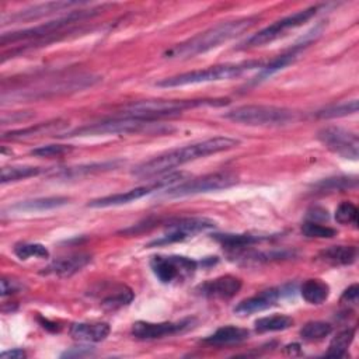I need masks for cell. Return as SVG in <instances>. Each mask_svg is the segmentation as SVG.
I'll return each instance as SVG.
<instances>
[{
  "instance_id": "cell-34",
  "label": "cell",
  "mask_w": 359,
  "mask_h": 359,
  "mask_svg": "<svg viewBox=\"0 0 359 359\" xmlns=\"http://www.w3.org/2000/svg\"><path fill=\"white\" fill-rule=\"evenodd\" d=\"M302 233H303V236L310 237V238H332L337 236L335 229H332L330 226L320 224L318 222H313V220H307L303 223Z\"/></svg>"
},
{
  "instance_id": "cell-15",
  "label": "cell",
  "mask_w": 359,
  "mask_h": 359,
  "mask_svg": "<svg viewBox=\"0 0 359 359\" xmlns=\"http://www.w3.org/2000/svg\"><path fill=\"white\" fill-rule=\"evenodd\" d=\"M280 294H282V292L279 287H271V289L262 290L251 297L241 300L234 307V313L238 316H250L254 313L264 311V310L272 307L273 304H276Z\"/></svg>"
},
{
  "instance_id": "cell-31",
  "label": "cell",
  "mask_w": 359,
  "mask_h": 359,
  "mask_svg": "<svg viewBox=\"0 0 359 359\" xmlns=\"http://www.w3.org/2000/svg\"><path fill=\"white\" fill-rule=\"evenodd\" d=\"M43 170L39 167L32 165H11V167H3L1 168V184L7 182H15L20 180H25L29 177H35L41 174Z\"/></svg>"
},
{
  "instance_id": "cell-16",
  "label": "cell",
  "mask_w": 359,
  "mask_h": 359,
  "mask_svg": "<svg viewBox=\"0 0 359 359\" xmlns=\"http://www.w3.org/2000/svg\"><path fill=\"white\" fill-rule=\"evenodd\" d=\"M91 261V257L88 254H73L69 257H62L55 259L52 264H49L43 271L42 275H55L60 278L72 276L73 273L81 271L88 262Z\"/></svg>"
},
{
  "instance_id": "cell-26",
  "label": "cell",
  "mask_w": 359,
  "mask_h": 359,
  "mask_svg": "<svg viewBox=\"0 0 359 359\" xmlns=\"http://www.w3.org/2000/svg\"><path fill=\"white\" fill-rule=\"evenodd\" d=\"M356 187H358V177H355V175H352V177H346V175L332 177V178L321 180L320 182L313 185V188L316 189L314 192H320V194L337 192V191L342 192V191L353 189Z\"/></svg>"
},
{
  "instance_id": "cell-30",
  "label": "cell",
  "mask_w": 359,
  "mask_h": 359,
  "mask_svg": "<svg viewBox=\"0 0 359 359\" xmlns=\"http://www.w3.org/2000/svg\"><path fill=\"white\" fill-rule=\"evenodd\" d=\"M355 337V328H345L342 331H339L332 341L330 342L328 351L325 352V356H331V358H341L346 355V351L349 348V345L352 344Z\"/></svg>"
},
{
  "instance_id": "cell-10",
  "label": "cell",
  "mask_w": 359,
  "mask_h": 359,
  "mask_svg": "<svg viewBox=\"0 0 359 359\" xmlns=\"http://www.w3.org/2000/svg\"><path fill=\"white\" fill-rule=\"evenodd\" d=\"M153 121H146L140 118L126 116L121 115L112 119H107L102 122L84 125L81 128H77L72 132H69L66 136H98V135H116V133H133L140 132L146 129L149 125H151Z\"/></svg>"
},
{
  "instance_id": "cell-19",
  "label": "cell",
  "mask_w": 359,
  "mask_h": 359,
  "mask_svg": "<svg viewBox=\"0 0 359 359\" xmlns=\"http://www.w3.org/2000/svg\"><path fill=\"white\" fill-rule=\"evenodd\" d=\"M303 48H304L303 45L296 43L290 50H287L282 55H278L276 57H273L266 65H262L259 67V72L257 73V76L252 77V83H261V81L266 80L268 77H271L272 74H275L276 72H279V70L285 69L286 66H289L290 63H293L297 59V56H299V53Z\"/></svg>"
},
{
  "instance_id": "cell-12",
  "label": "cell",
  "mask_w": 359,
  "mask_h": 359,
  "mask_svg": "<svg viewBox=\"0 0 359 359\" xmlns=\"http://www.w3.org/2000/svg\"><path fill=\"white\" fill-rule=\"evenodd\" d=\"M318 140L332 153L344 157L356 160L359 154V139L355 132L339 126H328L318 132Z\"/></svg>"
},
{
  "instance_id": "cell-32",
  "label": "cell",
  "mask_w": 359,
  "mask_h": 359,
  "mask_svg": "<svg viewBox=\"0 0 359 359\" xmlns=\"http://www.w3.org/2000/svg\"><path fill=\"white\" fill-rule=\"evenodd\" d=\"M332 332V325L325 321H309L300 330V337L306 341H317L328 337Z\"/></svg>"
},
{
  "instance_id": "cell-8",
  "label": "cell",
  "mask_w": 359,
  "mask_h": 359,
  "mask_svg": "<svg viewBox=\"0 0 359 359\" xmlns=\"http://www.w3.org/2000/svg\"><path fill=\"white\" fill-rule=\"evenodd\" d=\"M150 268L161 283L172 285L191 278L198 268V262L184 255H154L150 259Z\"/></svg>"
},
{
  "instance_id": "cell-38",
  "label": "cell",
  "mask_w": 359,
  "mask_h": 359,
  "mask_svg": "<svg viewBox=\"0 0 359 359\" xmlns=\"http://www.w3.org/2000/svg\"><path fill=\"white\" fill-rule=\"evenodd\" d=\"M20 287H21V285L17 280L7 279V278L1 279V296H7V294H11V293H15V292L20 290Z\"/></svg>"
},
{
  "instance_id": "cell-28",
  "label": "cell",
  "mask_w": 359,
  "mask_h": 359,
  "mask_svg": "<svg viewBox=\"0 0 359 359\" xmlns=\"http://www.w3.org/2000/svg\"><path fill=\"white\" fill-rule=\"evenodd\" d=\"M293 318L286 314H273L255 320L254 327L258 332H271V331H283L293 325Z\"/></svg>"
},
{
  "instance_id": "cell-33",
  "label": "cell",
  "mask_w": 359,
  "mask_h": 359,
  "mask_svg": "<svg viewBox=\"0 0 359 359\" xmlns=\"http://www.w3.org/2000/svg\"><path fill=\"white\" fill-rule=\"evenodd\" d=\"M13 251L20 259H28L32 257H35V258H48L49 257L48 248L39 243H18L14 245Z\"/></svg>"
},
{
  "instance_id": "cell-36",
  "label": "cell",
  "mask_w": 359,
  "mask_h": 359,
  "mask_svg": "<svg viewBox=\"0 0 359 359\" xmlns=\"http://www.w3.org/2000/svg\"><path fill=\"white\" fill-rule=\"evenodd\" d=\"M70 150H72V146L69 144H46V146H39L36 149H32L29 153L36 157H57L69 153Z\"/></svg>"
},
{
  "instance_id": "cell-5",
  "label": "cell",
  "mask_w": 359,
  "mask_h": 359,
  "mask_svg": "<svg viewBox=\"0 0 359 359\" xmlns=\"http://www.w3.org/2000/svg\"><path fill=\"white\" fill-rule=\"evenodd\" d=\"M224 118L247 126H286L297 119V112L275 105H241L224 114Z\"/></svg>"
},
{
  "instance_id": "cell-13",
  "label": "cell",
  "mask_w": 359,
  "mask_h": 359,
  "mask_svg": "<svg viewBox=\"0 0 359 359\" xmlns=\"http://www.w3.org/2000/svg\"><path fill=\"white\" fill-rule=\"evenodd\" d=\"M195 318H184L180 321H136L132 325L130 334L137 339H158L175 334H181L194 327Z\"/></svg>"
},
{
  "instance_id": "cell-2",
  "label": "cell",
  "mask_w": 359,
  "mask_h": 359,
  "mask_svg": "<svg viewBox=\"0 0 359 359\" xmlns=\"http://www.w3.org/2000/svg\"><path fill=\"white\" fill-rule=\"evenodd\" d=\"M258 17H244L238 20H231L226 22H220L170 49H167L163 56L167 59H189L196 55L205 53L210 49L217 48L220 43H224L243 32L248 31L255 22Z\"/></svg>"
},
{
  "instance_id": "cell-17",
  "label": "cell",
  "mask_w": 359,
  "mask_h": 359,
  "mask_svg": "<svg viewBox=\"0 0 359 359\" xmlns=\"http://www.w3.org/2000/svg\"><path fill=\"white\" fill-rule=\"evenodd\" d=\"M73 6H81V3H76V1H49V3H42V4H36L24 10L17 11L15 14L10 15V21L13 22H20V21H31V20H38L41 17L49 15L52 13H57L62 11L65 8H70Z\"/></svg>"
},
{
  "instance_id": "cell-23",
  "label": "cell",
  "mask_w": 359,
  "mask_h": 359,
  "mask_svg": "<svg viewBox=\"0 0 359 359\" xmlns=\"http://www.w3.org/2000/svg\"><path fill=\"white\" fill-rule=\"evenodd\" d=\"M69 202V198L66 196H46V198H35L18 202L13 205L11 209L14 210H25V212H41V210H49L55 208H60Z\"/></svg>"
},
{
  "instance_id": "cell-35",
  "label": "cell",
  "mask_w": 359,
  "mask_h": 359,
  "mask_svg": "<svg viewBox=\"0 0 359 359\" xmlns=\"http://www.w3.org/2000/svg\"><path fill=\"white\" fill-rule=\"evenodd\" d=\"M335 220L341 224H356L358 208L352 202H341L335 209Z\"/></svg>"
},
{
  "instance_id": "cell-1",
  "label": "cell",
  "mask_w": 359,
  "mask_h": 359,
  "mask_svg": "<svg viewBox=\"0 0 359 359\" xmlns=\"http://www.w3.org/2000/svg\"><path fill=\"white\" fill-rule=\"evenodd\" d=\"M238 144H240V140L227 137V136H216V137L194 142L191 144L172 149L147 161L140 163L132 170V175L137 178H151V177L164 175L171 170H174L175 167H180L185 163L234 149Z\"/></svg>"
},
{
  "instance_id": "cell-4",
  "label": "cell",
  "mask_w": 359,
  "mask_h": 359,
  "mask_svg": "<svg viewBox=\"0 0 359 359\" xmlns=\"http://www.w3.org/2000/svg\"><path fill=\"white\" fill-rule=\"evenodd\" d=\"M261 60H245L240 63H224L212 66L202 70H192L181 74H175L171 77H165L156 83L158 87H181L188 84H199L209 81H220V80H231L243 76L244 73L261 67Z\"/></svg>"
},
{
  "instance_id": "cell-6",
  "label": "cell",
  "mask_w": 359,
  "mask_h": 359,
  "mask_svg": "<svg viewBox=\"0 0 359 359\" xmlns=\"http://www.w3.org/2000/svg\"><path fill=\"white\" fill-rule=\"evenodd\" d=\"M102 10H104V6H100V7H95V8H88V10H86V8L72 10L66 15L59 17V18L52 20V21H48L45 24H41V25H36V27H31V28H25V29L15 31V32L3 34L1 35V43L4 45L7 42H17V41L31 39V38L35 39V38H42V36L52 35V34L60 31L62 28H65V27H67V25H70L73 22L81 21L84 18L93 17V15H97Z\"/></svg>"
},
{
  "instance_id": "cell-29",
  "label": "cell",
  "mask_w": 359,
  "mask_h": 359,
  "mask_svg": "<svg viewBox=\"0 0 359 359\" xmlns=\"http://www.w3.org/2000/svg\"><path fill=\"white\" fill-rule=\"evenodd\" d=\"M356 112H358V100H351V101H345V102L327 105V107L318 109L314 115L318 119H331V118L348 116V115H352Z\"/></svg>"
},
{
  "instance_id": "cell-21",
  "label": "cell",
  "mask_w": 359,
  "mask_h": 359,
  "mask_svg": "<svg viewBox=\"0 0 359 359\" xmlns=\"http://www.w3.org/2000/svg\"><path fill=\"white\" fill-rule=\"evenodd\" d=\"M356 257L358 248L355 245H331L318 254V258L330 265H351Z\"/></svg>"
},
{
  "instance_id": "cell-20",
  "label": "cell",
  "mask_w": 359,
  "mask_h": 359,
  "mask_svg": "<svg viewBox=\"0 0 359 359\" xmlns=\"http://www.w3.org/2000/svg\"><path fill=\"white\" fill-rule=\"evenodd\" d=\"M248 337H250V331L245 328L236 327V325H223L217 328L212 335L206 337L203 342L213 346H226V345L240 344L248 339Z\"/></svg>"
},
{
  "instance_id": "cell-9",
  "label": "cell",
  "mask_w": 359,
  "mask_h": 359,
  "mask_svg": "<svg viewBox=\"0 0 359 359\" xmlns=\"http://www.w3.org/2000/svg\"><path fill=\"white\" fill-rule=\"evenodd\" d=\"M317 11H318V6H311L309 8L297 11L294 14L283 17V18L275 21L273 24L262 28L261 31H258L252 36H250L245 41V46L247 48H255V46H264L266 43H271L275 39L285 35V32H287L289 29L297 28V27L303 25L304 22H307L310 18H313L316 15Z\"/></svg>"
},
{
  "instance_id": "cell-40",
  "label": "cell",
  "mask_w": 359,
  "mask_h": 359,
  "mask_svg": "<svg viewBox=\"0 0 359 359\" xmlns=\"http://www.w3.org/2000/svg\"><path fill=\"white\" fill-rule=\"evenodd\" d=\"M3 359H22L27 356L25 351L20 349V348H14V349H10V351H6L0 355Z\"/></svg>"
},
{
  "instance_id": "cell-14",
  "label": "cell",
  "mask_w": 359,
  "mask_h": 359,
  "mask_svg": "<svg viewBox=\"0 0 359 359\" xmlns=\"http://www.w3.org/2000/svg\"><path fill=\"white\" fill-rule=\"evenodd\" d=\"M241 289V280L233 275H223L198 286L202 296L213 299H230Z\"/></svg>"
},
{
  "instance_id": "cell-22",
  "label": "cell",
  "mask_w": 359,
  "mask_h": 359,
  "mask_svg": "<svg viewBox=\"0 0 359 359\" xmlns=\"http://www.w3.org/2000/svg\"><path fill=\"white\" fill-rule=\"evenodd\" d=\"M300 294L310 304H321L330 296V286L321 279H307L300 287Z\"/></svg>"
},
{
  "instance_id": "cell-11",
  "label": "cell",
  "mask_w": 359,
  "mask_h": 359,
  "mask_svg": "<svg viewBox=\"0 0 359 359\" xmlns=\"http://www.w3.org/2000/svg\"><path fill=\"white\" fill-rule=\"evenodd\" d=\"M216 223L206 217H180L172 219L165 224V233L158 238L153 240L149 247L165 245L178 241H184L201 231L213 229Z\"/></svg>"
},
{
  "instance_id": "cell-37",
  "label": "cell",
  "mask_w": 359,
  "mask_h": 359,
  "mask_svg": "<svg viewBox=\"0 0 359 359\" xmlns=\"http://www.w3.org/2000/svg\"><path fill=\"white\" fill-rule=\"evenodd\" d=\"M358 299H359V286H358V283L351 285L348 289L344 290V293L341 296L342 302L351 303V304H356Z\"/></svg>"
},
{
  "instance_id": "cell-39",
  "label": "cell",
  "mask_w": 359,
  "mask_h": 359,
  "mask_svg": "<svg viewBox=\"0 0 359 359\" xmlns=\"http://www.w3.org/2000/svg\"><path fill=\"white\" fill-rule=\"evenodd\" d=\"M93 351L88 346H80V348H72L70 351H66L62 353V358H77V356H87L91 355Z\"/></svg>"
},
{
  "instance_id": "cell-18",
  "label": "cell",
  "mask_w": 359,
  "mask_h": 359,
  "mask_svg": "<svg viewBox=\"0 0 359 359\" xmlns=\"http://www.w3.org/2000/svg\"><path fill=\"white\" fill-rule=\"evenodd\" d=\"M108 323H74L70 327V335L80 342H100L109 335Z\"/></svg>"
},
{
  "instance_id": "cell-7",
  "label": "cell",
  "mask_w": 359,
  "mask_h": 359,
  "mask_svg": "<svg viewBox=\"0 0 359 359\" xmlns=\"http://www.w3.org/2000/svg\"><path fill=\"white\" fill-rule=\"evenodd\" d=\"M238 182V177L230 171H219L206 174L203 177L187 180L174 187L164 189L163 195L167 198H180L195 194H205L212 191H219L224 188H230Z\"/></svg>"
},
{
  "instance_id": "cell-25",
  "label": "cell",
  "mask_w": 359,
  "mask_h": 359,
  "mask_svg": "<svg viewBox=\"0 0 359 359\" xmlns=\"http://www.w3.org/2000/svg\"><path fill=\"white\" fill-rule=\"evenodd\" d=\"M213 238L219 241L223 247L231 250V251H240L245 247H250L255 243H259L262 240H266L265 236H255V234H215Z\"/></svg>"
},
{
  "instance_id": "cell-27",
  "label": "cell",
  "mask_w": 359,
  "mask_h": 359,
  "mask_svg": "<svg viewBox=\"0 0 359 359\" xmlns=\"http://www.w3.org/2000/svg\"><path fill=\"white\" fill-rule=\"evenodd\" d=\"M133 297H135V294L130 287H128L125 285L118 286L114 289L112 293H109L108 296H105L101 300V307L108 311H115L118 309L128 306L133 300Z\"/></svg>"
},
{
  "instance_id": "cell-24",
  "label": "cell",
  "mask_w": 359,
  "mask_h": 359,
  "mask_svg": "<svg viewBox=\"0 0 359 359\" xmlns=\"http://www.w3.org/2000/svg\"><path fill=\"white\" fill-rule=\"evenodd\" d=\"M122 161L121 160H112V161H102V163H91L86 165H77V167H66L62 168L60 171L55 172L56 177H63V178H76L81 175H87L91 172H100V171H108L116 168Z\"/></svg>"
},
{
  "instance_id": "cell-3",
  "label": "cell",
  "mask_w": 359,
  "mask_h": 359,
  "mask_svg": "<svg viewBox=\"0 0 359 359\" xmlns=\"http://www.w3.org/2000/svg\"><path fill=\"white\" fill-rule=\"evenodd\" d=\"M229 104L227 98H205V100H153V101H140L133 102L123 108L122 115L140 118L146 121H157L164 116L178 115L185 109L213 105L222 107Z\"/></svg>"
}]
</instances>
